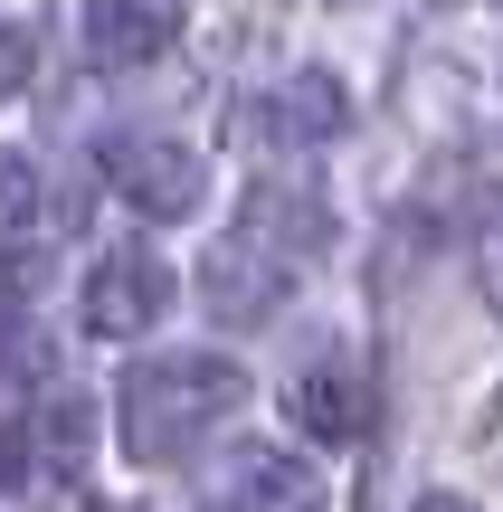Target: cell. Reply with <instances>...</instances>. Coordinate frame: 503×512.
Masks as SVG:
<instances>
[{
    "label": "cell",
    "mask_w": 503,
    "mask_h": 512,
    "mask_svg": "<svg viewBox=\"0 0 503 512\" xmlns=\"http://www.w3.org/2000/svg\"><path fill=\"white\" fill-rule=\"evenodd\" d=\"M228 408H238V370H228V361H200V351L133 370V389H124V427H133V446H143V456H162V437L181 446L190 427L228 418Z\"/></svg>",
    "instance_id": "obj_1"
},
{
    "label": "cell",
    "mask_w": 503,
    "mask_h": 512,
    "mask_svg": "<svg viewBox=\"0 0 503 512\" xmlns=\"http://www.w3.org/2000/svg\"><path fill=\"white\" fill-rule=\"evenodd\" d=\"M171 304V275H162V256H143V247H105L95 256V275H86V323L95 332H143L152 313Z\"/></svg>",
    "instance_id": "obj_2"
},
{
    "label": "cell",
    "mask_w": 503,
    "mask_h": 512,
    "mask_svg": "<svg viewBox=\"0 0 503 512\" xmlns=\"http://www.w3.org/2000/svg\"><path fill=\"white\" fill-rule=\"evenodd\" d=\"M105 171H114V190H124L143 219H181V209H200V152H181V143H114Z\"/></svg>",
    "instance_id": "obj_3"
},
{
    "label": "cell",
    "mask_w": 503,
    "mask_h": 512,
    "mask_svg": "<svg viewBox=\"0 0 503 512\" xmlns=\"http://www.w3.org/2000/svg\"><path fill=\"white\" fill-rule=\"evenodd\" d=\"M76 29H86V57H95V67H143V57L171 48L162 0H86Z\"/></svg>",
    "instance_id": "obj_4"
},
{
    "label": "cell",
    "mask_w": 503,
    "mask_h": 512,
    "mask_svg": "<svg viewBox=\"0 0 503 512\" xmlns=\"http://www.w3.org/2000/svg\"><path fill=\"white\" fill-rule=\"evenodd\" d=\"M314 475H304L295 456H276V446H247L238 465V512H314Z\"/></svg>",
    "instance_id": "obj_5"
},
{
    "label": "cell",
    "mask_w": 503,
    "mask_h": 512,
    "mask_svg": "<svg viewBox=\"0 0 503 512\" xmlns=\"http://www.w3.org/2000/svg\"><path fill=\"white\" fill-rule=\"evenodd\" d=\"M266 114H276L285 143H323V133L342 124V86H323V76H295V86H285Z\"/></svg>",
    "instance_id": "obj_6"
},
{
    "label": "cell",
    "mask_w": 503,
    "mask_h": 512,
    "mask_svg": "<svg viewBox=\"0 0 503 512\" xmlns=\"http://www.w3.org/2000/svg\"><path fill=\"white\" fill-rule=\"evenodd\" d=\"M38 162L29 152H0V247H29L38 238Z\"/></svg>",
    "instance_id": "obj_7"
},
{
    "label": "cell",
    "mask_w": 503,
    "mask_h": 512,
    "mask_svg": "<svg viewBox=\"0 0 503 512\" xmlns=\"http://www.w3.org/2000/svg\"><path fill=\"white\" fill-rule=\"evenodd\" d=\"M295 418L314 427V437H352V427H361V399H352V380H342V370H333V380L314 370V380L295 389Z\"/></svg>",
    "instance_id": "obj_8"
},
{
    "label": "cell",
    "mask_w": 503,
    "mask_h": 512,
    "mask_svg": "<svg viewBox=\"0 0 503 512\" xmlns=\"http://www.w3.org/2000/svg\"><path fill=\"white\" fill-rule=\"evenodd\" d=\"M10 86H29V38L0 29V95H10Z\"/></svg>",
    "instance_id": "obj_9"
},
{
    "label": "cell",
    "mask_w": 503,
    "mask_h": 512,
    "mask_svg": "<svg viewBox=\"0 0 503 512\" xmlns=\"http://www.w3.org/2000/svg\"><path fill=\"white\" fill-rule=\"evenodd\" d=\"M428 512H456V503H428Z\"/></svg>",
    "instance_id": "obj_10"
}]
</instances>
